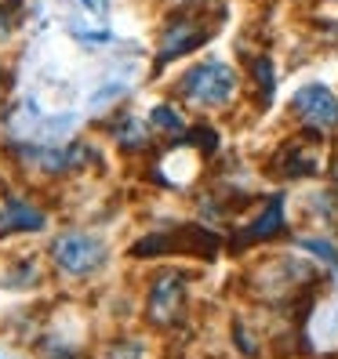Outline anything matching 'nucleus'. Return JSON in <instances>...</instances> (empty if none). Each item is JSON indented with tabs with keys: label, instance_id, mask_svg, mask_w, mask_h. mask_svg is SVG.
<instances>
[{
	"label": "nucleus",
	"instance_id": "obj_13",
	"mask_svg": "<svg viewBox=\"0 0 338 359\" xmlns=\"http://www.w3.org/2000/svg\"><path fill=\"white\" fill-rule=\"evenodd\" d=\"M178 142H189V145H197V149L204 153V156H211L219 149V135L211 131V128H204V123H197L193 131H186V135H178Z\"/></svg>",
	"mask_w": 338,
	"mask_h": 359
},
{
	"label": "nucleus",
	"instance_id": "obj_17",
	"mask_svg": "<svg viewBox=\"0 0 338 359\" xmlns=\"http://www.w3.org/2000/svg\"><path fill=\"white\" fill-rule=\"evenodd\" d=\"M8 33H11V18H8V11H4V8H0V40H4Z\"/></svg>",
	"mask_w": 338,
	"mask_h": 359
},
{
	"label": "nucleus",
	"instance_id": "obj_4",
	"mask_svg": "<svg viewBox=\"0 0 338 359\" xmlns=\"http://www.w3.org/2000/svg\"><path fill=\"white\" fill-rule=\"evenodd\" d=\"M182 302H186V272L175 269H160L150 280V290H145V316L150 323L167 327L182 316Z\"/></svg>",
	"mask_w": 338,
	"mask_h": 359
},
{
	"label": "nucleus",
	"instance_id": "obj_16",
	"mask_svg": "<svg viewBox=\"0 0 338 359\" xmlns=\"http://www.w3.org/2000/svg\"><path fill=\"white\" fill-rule=\"evenodd\" d=\"M80 8H88L91 15H102L105 11V0H80Z\"/></svg>",
	"mask_w": 338,
	"mask_h": 359
},
{
	"label": "nucleus",
	"instance_id": "obj_8",
	"mask_svg": "<svg viewBox=\"0 0 338 359\" xmlns=\"http://www.w3.org/2000/svg\"><path fill=\"white\" fill-rule=\"evenodd\" d=\"M284 229H287V222H284V196L277 193V196H269V200L262 203L259 215H255V218H251V222L237 232V243H233V247L266 243V240H273V236H280Z\"/></svg>",
	"mask_w": 338,
	"mask_h": 359
},
{
	"label": "nucleus",
	"instance_id": "obj_3",
	"mask_svg": "<svg viewBox=\"0 0 338 359\" xmlns=\"http://www.w3.org/2000/svg\"><path fill=\"white\" fill-rule=\"evenodd\" d=\"M51 258L66 276H91V272H98L105 265V243L95 232L73 229V232H62L51 243Z\"/></svg>",
	"mask_w": 338,
	"mask_h": 359
},
{
	"label": "nucleus",
	"instance_id": "obj_1",
	"mask_svg": "<svg viewBox=\"0 0 338 359\" xmlns=\"http://www.w3.org/2000/svg\"><path fill=\"white\" fill-rule=\"evenodd\" d=\"M237 88H240V76L222 58H204L178 76V95L200 105V109H222V105L233 102Z\"/></svg>",
	"mask_w": 338,
	"mask_h": 359
},
{
	"label": "nucleus",
	"instance_id": "obj_2",
	"mask_svg": "<svg viewBox=\"0 0 338 359\" xmlns=\"http://www.w3.org/2000/svg\"><path fill=\"white\" fill-rule=\"evenodd\" d=\"M197 255V258H215L222 250V240L215 236L211 229H200V225H186V229H175V232H153L131 247V258H157V255Z\"/></svg>",
	"mask_w": 338,
	"mask_h": 359
},
{
	"label": "nucleus",
	"instance_id": "obj_14",
	"mask_svg": "<svg viewBox=\"0 0 338 359\" xmlns=\"http://www.w3.org/2000/svg\"><path fill=\"white\" fill-rule=\"evenodd\" d=\"M302 250H309V255H316V262H324V265H334L338 262V247L331 240H316V236H306L299 240Z\"/></svg>",
	"mask_w": 338,
	"mask_h": 359
},
{
	"label": "nucleus",
	"instance_id": "obj_7",
	"mask_svg": "<svg viewBox=\"0 0 338 359\" xmlns=\"http://www.w3.org/2000/svg\"><path fill=\"white\" fill-rule=\"evenodd\" d=\"M211 33H215V26L200 22V18H193L189 11L175 15L171 22L164 26V36H160V66H167V62H175L182 55H193L197 48H204Z\"/></svg>",
	"mask_w": 338,
	"mask_h": 359
},
{
	"label": "nucleus",
	"instance_id": "obj_12",
	"mask_svg": "<svg viewBox=\"0 0 338 359\" xmlns=\"http://www.w3.org/2000/svg\"><path fill=\"white\" fill-rule=\"evenodd\" d=\"M117 142L124 145V149H142V145H145V128H142L135 116H124L120 120V131H117Z\"/></svg>",
	"mask_w": 338,
	"mask_h": 359
},
{
	"label": "nucleus",
	"instance_id": "obj_6",
	"mask_svg": "<svg viewBox=\"0 0 338 359\" xmlns=\"http://www.w3.org/2000/svg\"><path fill=\"white\" fill-rule=\"evenodd\" d=\"M291 113L294 120H302L306 128L316 131H334L338 128V95L327 83H306L291 95Z\"/></svg>",
	"mask_w": 338,
	"mask_h": 359
},
{
	"label": "nucleus",
	"instance_id": "obj_10",
	"mask_svg": "<svg viewBox=\"0 0 338 359\" xmlns=\"http://www.w3.org/2000/svg\"><path fill=\"white\" fill-rule=\"evenodd\" d=\"M251 76H255V88H259V102L269 105L273 91H277V69H273V58L269 55H255V58H251Z\"/></svg>",
	"mask_w": 338,
	"mask_h": 359
},
{
	"label": "nucleus",
	"instance_id": "obj_9",
	"mask_svg": "<svg viewBox=\"0 0 338 359\" xmlns=\"http://www.w3.org/2000/svg\"><path fill=\"white\" fill-rule=\"evenodd\" d=\"M44 225H48V215L22 196H8L4 207H0V236L4 232H40Z\"/></svg>",
	"mask_w": 338,
	"mask_h": 359
},
{
	"label": "nucleus",
	"instance_id": "obj_5",
	"mask_svg": "<svg viewBox=\"0 0 338 359\" xmlns=\"http://www.w3.org/2000/svg\"><path fill=\"white\" fill-rule=\"evenodd\" d=\"M324 138V131H316V128H306L302 138H287L277 153H273L269 160V175H277V178H313V175H320V160H316L313 153V145Z\"/></svg>",
	"mask_w": 338,
	"mask_h": 359
},
{
	"label": "nucleus",
	"instance_id": "obj_15",
	"mask_svg": "<svg viewBox=\"0 0 338 359\" xmlns=\"http://www.w3.org/2000/svg\"><path fill=\"white\" fill-rule=\"evenodd\" d=\"M233 337H237V348L244 355H259V348H255V341H251V334L244 330V323H233Z\"/></svg>",
	"mask_w": 338,
	"mask_h": 359
},
{
	"label": "nucleus",
	"instance_id": "obj_18",
	"mask_svg": "<svg viewBox=\"0 0 338 359\" xmlns=\"http://www.w3.org/2000/svg\"><path fill=\"white\" fill-rule=\"evenodd\" d=\"M334 29H338V22H334Z\"/></svg>",
	"mask_w": 338,
	"mask_h": 359
},
{
	"label": "nucleus",
	"instance_id": "obj_11",
	"mask_svg": "<svg viewBox=\"0 0 338 359\" xmlns=\"http://www.w3.org/2000/svg\"><path fill=\"white\" fill-rule=\"evenodd\" d=\"M150 123L157 131H167V135H186V116L175 109V105H167V102L150 113Z\"/></svg>",
	"mask_w": 338,
	"mask_h": 359
}]
</instances>
